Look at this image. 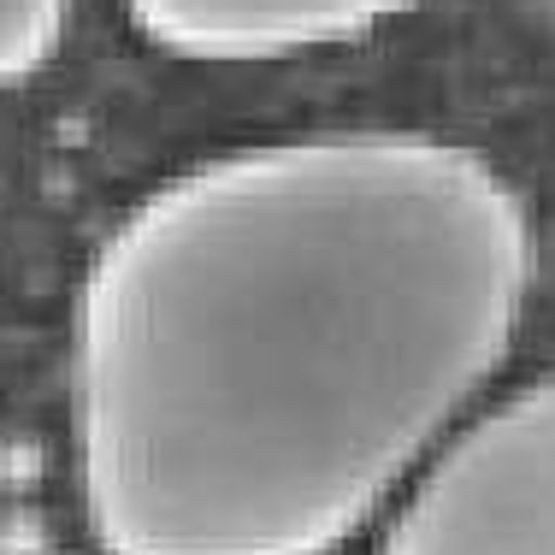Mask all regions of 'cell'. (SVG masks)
<instances>
[{
	"mask_svg": "<svg viewBox=\"0 0 555 555\" xmlns=\"http://www.w3.org/2000/svg\"><path fill=\"white\" fill-rule=\"evenodd\" d=\"M538 219L479 142L308 125L195 154L65 296V473L95 555H343L526 332Z\"/></svg>",
	"mask_w": 555,
	"mask_h": 555,
	"instance_id": "cell-1",
	"label": "cell"
},
{
	"mask_svg": "<svg viewBox=\"0 0 555 555\" xmlns=\"http://www.w3.org/2000/svg\"><path fill=\"white\" fill-rule=\"evenodd\" d=\"M366 555H555V373L502 378L396 491Z\"/></svg>",
	"mask_w": 555,
	"mask_h": 555,
	"instance_id": "cell-2",
	"label": "cell"
},
{
	"mask_svg": "<svg viewBox=\"0 0 555 555\" xmlns=\"http://www.w3.org/2000/svg\"><path fill=\"white\" fill-rule=\"evenodd\" d=\"M414 7L420 0H118L142 48L202 72L332 54L390 30Z\"/></svg>",
	"mask_w": 555,
	"mask_h": 555,
	"instance_id": "cell-3",
	"label": "cell"
},
{
	"mask_svg": "<svg viewBox=\"0 0 555 555\" xmlns=\"http://www.w3.org/2000/svg\"><path fill=\"white\" fill-rule=\"evenodd\" d=\"M77 0H0V95L36 83L72 36Z\"/></svg>",
	"mask_w": 555,
	"mask_h": 555,
	"instance_id": "cell-4",
	"label": "cell"
},
{
	"mask_svg": "<svg viewBox=\"0 0 555 555\" xmlns=\"http://www.w3.org/2000/svg\"><path fill=\"white\" fill-rule=\"evenodd\" d=\"M550 12H555V0H550Z\"/></svg>",
	"mask_w": 555,
	"mask_h": 555,
	"instance_id": "cell-5",
	"label": "cell"
}]
</instances>
